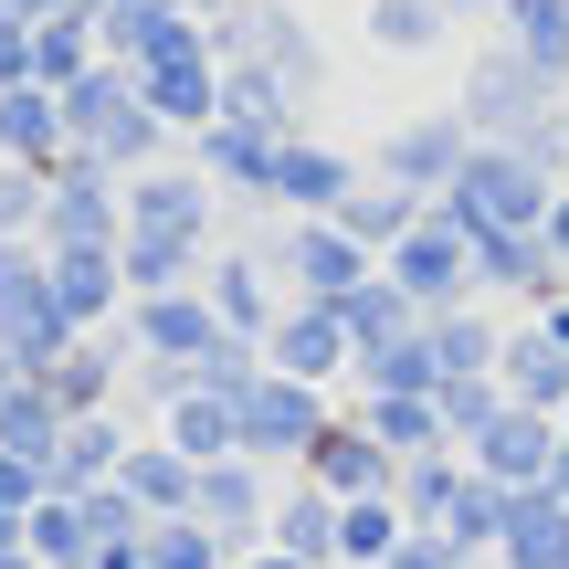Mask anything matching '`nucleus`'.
<instances>
[{"label":"nucleus","mask_w":569,"mask_h":569,"mask_svg":"<svg viewBox=\"0 0 569 569\" xmlns=\"http://www.w3.org/2000/svg\"><path fill=\"white\" fill-rule=\"evenodd\" d=\"M390 284H401L422 317H443V306H475V243L443 222V211H422V222L390 243V264H380Z\"/></svg>","instance_id":"7"},{"label":"nucleus","mask_w":569,"mask_h":569,"mask_svg":"<svg viewBox=\"0 0 569 569\" xmlns=\"http://www.w3.org/2000/svg\"><path fill=\"white\" fill-rule=\"evenodd\" d=\"M264 274L284 284V296H317V306H338V296H359V284L380 274V253H359L338 222H274V243H264Z\"/></svg>","instance_id":"5"},{"label":"nucleus","mask_w":569,"mask_h":569,"mask_svg":"<svg viewBox=\"0 0 569 569\" xmlns=\"http://www.w3.org/2000/svg\"><path fill=\"white\" fill-rule=\"evenodd\" d=\"M232 569H306V559H284V549H243Z\"/></svg>","instance_id":"41"},{"label":"nucleus","mask_w":569,"mask_h":569,"mask_svg":"<svg viewBox=\"0 0 569 569\" xmlns=\"http://www.w3.org/2000/svg\"><path fill=\"white\" fill-rule=\"evenodd\" d=\"M559 253H549V232H486V243H475V306H549L559 296Z\"/></svg>","instance_id":"11"},{"label":"nucleus","mask_w":569,"mask_h":569,"mask_svg":"<svg viewBox=\"0 0 569 569\" xmlns=\"http://www.w3.org/2000/svg\"><path fill=\"white\" fill-rule=\"evenodd\" d=\"M138 559H148V569H232V538L201 528V517H159Z\"/></svg>","instance_id":"33"},{"label":"nucleus","mask_w":569,"mask_h":569,"mask_svg":"<svg viewBox=\"0 0 569 569\" xmlns=\"http://www.w3.org/2000/svg\"><path fill=\"white\" fill-rule=\"evenodd\" d=\"M369 180V159H348V148H327V138H284V159H274V211L284 222H338V201Z\"/></svg>","instance_id":"9"},{"label":"nucleus","mask_w":569,"mask_h":569,"mask_svg":"<svg viewBox=\"0 0 569 569\" xmlns=\"http://www.w3.org/2000/svg\"><path fill=\"white\" fill-rule=\"evenodd\" d=\"M169 453H190V465H222V453H243V432H232V401H211V390H190V401H169Z\"/></svg>","instance_id":"28"},{"label":"nucleus","mask_w":569,"mask_h":569,"mask_svg":"<svg viewBox=\"0 0 569 569\" xmlns=\"http://www.w3.org/2000/svg\"><path fill=\"white\" fill-rule=\"evenodd\" d=\"M127 338H138V359L190 369V359H211V348H222V317H211L201 284H180V296H138V306H127Z\"/></svg>","instance_id":"13"},{"label":"nucleus","mask_w":569,"mask_h":569,"mask_svg":"<svg viewBox=\"0 0 569 569\" xmlns=\"http://www.w3.org/2000/svg\"><path fill=\"white\" fill-rule=\"evenodd\" d=\"M264 549L306 559V569H338V496H317L306 475L274 486V517H264Z\"/></svg>","instance_id":"18"},{"label":"nucleus","mask_w":569,"mask_h":569,"mask_svg":"<svg viewBox=\"0 0 569 569\" xmlns=\"http://www.w3.org/2000/svg\"><path fill=\"white\" fill-rule=\"evenodd\" d=\"M465 453H411L401 475H390V507H401V528H432L443 538V517H453V496H465Z\"/></svg>","instance_id":"23"},{"label":"nucleus","mask_w":569,"mask_h":569,"mask_svg":"<svg viewBox=\"0 0 569 569\" xmlns=\"http://www.w3.org/2000/svg\"><path fill=\"white\" fill-rule=\"evenodd\" d=\"M432 411H443V443L465 453L475 432H486L496 411H507V390H496V380H443V390H432Z\"/></svg>","instance_id":"34"},{"label":"nucleus","mask_w":569,"mask_h":569,"mask_svg":"<svg viewBox=\"0 0 569 569\" xmlns=\"http://www.w3.org/2000/svg\"><path fill=\"white\" fill-rule=\"evenodd\" d=\"M390 569H475V559L453 549V538H432V528H411L401 549H390Z\"/></svg>","instance_id":"36"},{"label":"nucleus","mask_w":569,"mask_h":569,"mask_svg":"<svg viewBox=\"0 0 569 569\" xmlns=\"http://www.w3.org/2000/svg\"><path fill=\"white\" fill-rule=\"evenodd\" d=\"M117 486L138 496V507H148V528H159V517H190V486H201V465H190V453H169V443H127Z\"/></svg>","instance_id":"24"},{"label":"nucleus","mask_w":569,"mask_h":569,"mask_svg":"<svg viewBox=\"0 0 569 569\" xmlns=\"http://www.w3.org/2000/svg\"><path fill=\"white\" fill-rule=\"evenodd\" d=\"M222 222V190L201 169H138L127 180V232H169V243H211Z\"/></svg>","instance_id":"12"},{"label":"nucleus","mask_w":569,"mask_h":569,"mask_svg":"<svg viewBox=\"0 0 569 569\" xmlns=\"http://www.w3.org/2000/svg\"><path fill=\"white\" fill-rule=\"evenodd\" d=\"M496 569H569V507L549 486H528L507 507V538H496Z\"/></svg>","instance_id":"21"},{"label":"nucleus","mask_w":569,"mask_h":569,"mask_svg":"<svg viewBox=\"0 0 569 569\" xmlns=\"http://www.w3.org/2000/svg\"><path fill=\"white\" fill-rule=\"evenodd\" d=\"M338 317H348V348H390V338H411V327H422V306H411L390 274H369L359 296H338Z\"/></svg>","instance_id":"29"},{"label":"nucleus","mask_w":569,"mask_h":569,"mask_svg":"<svg viewBox=\"0 0 569 569\" xmlns=\"http://www.w3.org/2000/svg\"><path fill=\"white\" fill-rule=\"evenodd\" d=\"M42 274H53V317L74 327V338H96L106 317H127V264L117 253H42Z\"/></svg>","instance_id":"17"},{"label":"nucleus","mask_w":569,"mask_h":569,"mask_svg":"<svg viewBox=\"0 0 569 569\" xmlns=\"http://www.w3.org/2000/svg\"><path fill=\"white\" fill-rule=\"evenodd\" d=\"M42 380H53L63 422H84V411H106V401H117V338H74V348H63L53 369H42Z\"/></svg>","instance_id":"27"},{"label":"nucleus","mask_w":569,"mask_h":569,"mask_svg":"<svg viewBox=\"0 0 569 569\" xmlns=\"http://www.w3.org/2000/svg\"><path fill=\"white\" fill-rule=\"evenodd\" d=\"M327 411H338L327 390H306V380H274V369H264V380H253L243 401H232V432H243V465H264V475L284 465V475H296V465H306V443L327 432Z\"/></svg>","instance_id":"4"},{"label":"nucleus","mask_w":569,"mask_h":569,"mask_svg":"<svg viewBox=\"0 0 569 569\" xmlns=\"http://www.w3.org/2000/svg\"><path fill=\"white\" fill-rule=\"evenodd\" d=\"M496 42L528 53L549 84H569V0H496Z\"/></svg>","instance_id":"22"},{"label":"nucleus","mask_w":569,"mask_h":569,"mask_svg":"<svg viewBox=\"0 0 569 569\" xmlns=\"http://www.w3.org/2000/svg\"><path fill=\"white\" fill-rule=\"evenodd\" d=\"M465 159H475V127L453 117V106H432V117H401L380 148H369V180L411 190V201H443V190L465 180Z\"/></svg>","instance_id":"3"},{"label":"nucleus","mask_w":569,"mask_h":569,"mask_svg":"<svg viewBox=\"0 0 569 569\" xmlns=\"http://www.w3.org/2000/svg\"><path fill=\"white\" fill-rule=\"evenodd\" d=\"M432 390H443V369H432L422 327L390 338V348H359V369H348V401H432Z\"/></svg>","instance_id":"20"},{"label":"nucleus","mask_w":569,"mask_h":569,"mask_svg":"<svg viewBox=\"0 0 569 569\" xmlns=\"http://www.w3.org/2000/svg\"><path fill=\"white\" fill-rule=\"evenodd\" d=\"M201 296H211V317H222V338H253V348H264V327L284 317V284L264 274V253H211Z\"/></svg>","instance_id":"16"},{"label":"nucleus","mask_w":569,"mask_h":569,"mask_svg":"<svg viewBox=\"0 0 569 569\" xmlns=\"http://www.w3.org/2000/svg\"><path fill=\"white\" fill-rule=\"evenodd\" d=\"M496 390L528 401V411H549V422H569V348H559L538 317H517V327H507V359H496Z\"/></svg>","instance_id":"15"},{"label":"nucleus","mask_w":569,"mask_h":569,"mask_svg":"<svg viewBox=\"0 0 569 569\" xmlns=\"http://www.w3.org/2000/svg\"><path fill=\"white\" fill-rule=\"evenodd\" d=\"M538 327H549V338L569 348V284H559V296H549V306H538Z\"/></svg>","instance_id":"39"},{"label":"nucleus","mask_w":569,"mask_h":569,"mask_svg":"<svg viewBox=\"0 0 569 569\" xmlns=\"http://www.w3.org/2000/svg\"><path fill=\"white\" fill-rule=\"evenodd\" d=\"M422 338H432L443 380H496V359H507V317L496 306H443V317H422Z\"/></svg>","instance_id":"19"},{"label":"nucleus","mask_w":569,"mask_h":569,"mask_svg":"<svg viewBox=\"0 0 569 569\" xmlns=\"http://www.w3.org/2000/svg\"><path fill=\"white\" fill-rule=\"evenodd\" d=\"M559 148H569V106H559Z\"/></svg>","instance_id":"42"},{"label":"nucleus","mask_w":569,"mask_h":569,"mask_svg":"<svg viewBox=\"0 0 569 569\" xmlns=\"http://www.w3.org/2000/svg\"><path fill=\"white\" fill-rule=\"evenodd\" d=\"M453 117H465L475 138H507V148H517V138H538V127L559 117V84L538 74L528 53H507V42H496V53L465 63V96H453Z\"/></svg>","instance_id":"2"},{"label":"nucleus","mask_w":569,"mask_h":569,"mask_svg":"<svg viewBox=\"0 0 569 569\" xmlns=\"http://www.w3.org/2000/svg\"><path fill=\"white\" fill-rule=\"evenodd\" d=\"M507 507H517L507 486H486V475H465V496H453L443 538H453V549H465V559H496V538H507Z\"/></svg>","instance_id":"32"},{"label":"nucleus","mask_w":569,"mask_h":569,"mask_svg":"<svg viewBox=\"0 0 569 569\" xmlns=\"http://www.w3.org/2000/svg\"><path fill=\"white\" fill-rule=\"evenodd\" d=\"M549 453H559V422H549V411H528V401H507V411L465 443V465L486 475V486L528 496V486H549Z\"/></svg>","instance_id":"10"},{"label":"nucleus","mask_w":569,"mask_h":569,"mask_svg":"<svg viewBox=\"0 0 569 569\" xmlns=\"http://www.w3.org/2000/svg\"><path fill=\"white\" fill-rule=\"evenodd\" d=\"M190 517H201V528H222V538H232V559H243V549H264V517H274L264 465H243V453L201 465V486H190Z\"/></svg>","instance_id":"14"},{"label":"nucleus","mask_w":569,"mask_h":569,"mask_svg":"<svg viewBox=\"0 0 569 569\" xmlns=\"http://www.w3.org/2000/svg\"><path fill=\"white\" fill-rule=\"evenodd\" d=\"M559 190H569V180H559L549 159H528V148H507V138H475L465 180H453L432 211H443V222L465 232V243H486V232H538Z\"/></svg>","instance_id":"1"},{"label":"nucleus","mask_w":569,"mask_h":569,"mask_svg":"<svg viewBox=\"0 0 569 569\" xmlns=\"http://www.w3.org/2000/svg\"><path fill=\"white\" fill-rule=\"evenodd\" d=\"M465 32V21L443 11V0H369V53L411 63V53H443V42Z\"/></svg>","instance_id":"25"},{"label":"nucleus","mask_w":569,"mask_h":569,"mask_svg":"<svg viewBox=\"0 0 569 569\" xmlns=\"http://www.w3.org/2000/svg\"><path fill=\"white\" fill-rule=\"evenodd\" d=\"M264 369H274V380H306V390H348V369H359L348 317L317 306V296H284V317L264 327Z\"/></svg>","instance_id":"6"},{"label":"nucleus","mask_w":569,"mask_h":569,"mask_svg":"<svg viewBox=\"0 0 569 569\" xmlns=\"http://www.w3.org/2000/svg\"><path fill=\"white\" fill-rule=\"evenodd\" d=\"M549 496L569 507V422H559V453H549Z\"/></svg>","instance_id":"40"},{"label":"nucleus","mask_w":569,"mask_h":569,"mask_svg":"<svg viewBox=\"0 0 569 569\" xmlns=\"http://www.w3.org/2000/svg\"><path fill=\"white\" fill-rule=\"evenodd\" d=\"M401 507L390 496H359V507H338V569H390V549H401Z\"/></svg>","instance_id":"31"},{"label":"nucleus","mask_w":569,"mask_h":569,"mask_svg":"<svg viewBox=\"0 0 569 569\" xmlns=\"http://www.w3.org/2000/svg\"><path fill=\"white\" fill-rule=\"evenodd\" d=\"M422 211H432V201H411V190H380V180H359V190L338 201V232H348L359 253H380V264H390V243H401V232L422 222Z\"/></svg>","instance_id":"26"},{"label":"nucleus","mask_w":569,"mask_h":569,"mask_svg":"<svg viewBox=\"0 0 569 569\" xmlns=\"http://www.w3.org/2000/svg\"><path fill=\"white\" fill-rule=\"evenodd\" d=\"M11 84H32V21L0 11V96H11Z\"/></svg>","instance_id":"37"},{"label":"nucleus","mask_w":569,"mask_h":569,"mask_svg":"<svg viewBox=\"0 0 569 569\" xmlns=\"http://www.w3.org/2000/svg\"><path fill=\"white\" fill-rule=\"evenodd\" d=\"M42 201H53V180H42V169H0V243L42 232Z\"/></svg>","instance_id":"35"},{"label":"nucleus","mask_w":569,"mask_h":569,"mask_svg":"<svg viewBox=\"0 0 569 569\" xmlns=\"http://www.w3.org/2000/svg\"><path fill=\"white\" fill-rule=\"evenodd\" d=\"M348 411L380 432L390 465H411V453H453V443H443V411H432V401H348Z\"/></svg>","instance_id":"30"},{"label":"nucleus","mask_w":569,"mask_h":569,"mask_svg":"<svg viewBox=\"0 0 569 569\" xmlns=\"http://www.w3.org/2000/svg\"><path fill=\"white\" fill-rule=\"evenodd\" d=\"M306 486H317V496H338V507H359V496H390V475H401V465H390V453H380V432H369L359 422V411H327V432H317V443H306Z\"/></svg>","instance_id":"8"},{"label":"nucleus","mask_w":569,"mask_h":569,"mask_svg":"<svg viewBox=\"0 0 569 569\" xmlns=\"http://www.w3.org/2000/svg\"><path fill=\"white\" fill-rule=\"evenodd\" d=\"M538 232H549V253H559V274H569V190L549 201V222H538Z\"/></svg>","instance_id":"38"}]
</instances>
